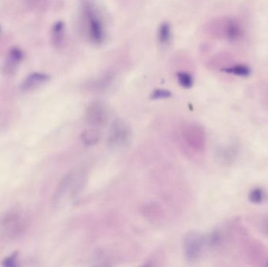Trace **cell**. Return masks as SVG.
<instances>
[{
	"label": "cell",
	"mask_w": 268,
	"mask_h": 267,
	"mask_svg": "<svg viewBox=\"0 0 268 267\" xmlns=\"http://www.w3.org/2000/svg\"><path fill=\"white\" fill-rule=\"evenodd\" d=\"M82 15L85 30L89 41L95 45L103 44L105 39V26L93 0H83L82 2Z\"/></svg>",
	"instance_id": "1"
},
{
	"label": "cell",
	"mask_w": 268,
	"mask_h": 267,
	"mask_svg": "<svg viewBox=\"0 0 268 267\" xmlns=\"http://www.w3.org/2000/svg\"><path fill=\"white\" fill-rule=\"evenodd\" d=\"M28 223V216L22 210L13 209L0 218V230L7 237H17L24 233Z\"/></svg>",
	"instance_id": "2"
},
{
	"label": "cell",
	"mask_w": 268,
	"mask_h": 267,
	"mask_svg": "<svg viewBox=\"0 0 268 267\" xmlns=\"http://www.w3.org/2000/svg\"><path fill=\"white\" fill-rule=\"evenodd\" d=\"M183 141L190 149L196 153L205 151L207 145L206 130L198 123H189L183 125L181 129Z\"/></svg>",
	"instance_id": "3"
},
{
	"label": "cell",
	"mask_w": 268,
	"mask_h": 267,
	"mask_svg": "<svg viewBox=\"0 0 268 267\" xmlns=\"http://www.w3.org/2000/svg\"><path fill=\"white\" fill-rule=\"evenodd\" d=\"M132 137V129L130 125L126 121L121 119H115L111 123L107 143L111 149H121L125 147Z\"/></svg>",
	"instance_id": "4"
},
{
	"label": "cell",
	"mask_w": 268,
	"mask_h": 267,
	"mask_svg": "<svg viewBox=\"0 0 268 267\" xmlns=\"http://www.w3.org/2000/svg\"><path fill=\"white\" fill-rule=\"evenodd\" d=\"M206 240L196 231H190L183 237V255L187 261H196L202 255Z\"/></svg>",
	"instance_id": "5"
},
{
	"label": "cell",
	"mask_w": 268,
	"mask_h": 267,
	"mask_svg": "<svg viewBox=\"0 0 268 267\" xmlns=\"http://www.w3.org/2000/svg\"><path fill=\"white\" fill-rule=\"evenodd\" d=\"M111 110L106 104L103 102L91 103L87 107L85 118L86 122L92 126H104L108 123L111 117Z\"/></svg>",
	"instance_id": "6"
},
{
	"label": "cell",
	"mask_w": 268,
	"mask_h": 267,
	"mask_svg": "<svg viewBox=\"0 0 268 267\" xmlns=\"http://www.w3.org/2000/svg\"><path fill=\"white\" fill-rule=\"evenodd\" d=\"M24 58V53L19 47L14 46L10 49L6 56V61L2 67L5 74H13L17 71L19 64Z\"/></svg>",
	"instance_id": "7"
},
{
	"label": "cell",
	"mask_w": 268,
	"mask_h": 267,
	"mask_svg": "<svg viewBox=\"0 0 268 267\" xmlns=\"http://www.w3.org/2000/svg\"><path fill=\"white\" fill-rule=\"evenodd\" d=\"M50 79L51 76L45 73H32L24 78L20 85V89L24 91L33 90L47 83Z\"/></svg>",
	"instance_id": "8"
},
{
	"label": "cell",
	"mask_w": 268,
	"mask_h": 267,
	"mask_svg": "<svg viewBox=\"0 0 268 267\" xmlns=\"http://www.w3.org/2000/svg\"><path fill=\"white\" fill-rule=\"evenodd\" d=\"M75 179V175L74 173H68L62 179H61V183L58 185V187L56 188V192H55L54 195V204L55 205H58L62 201L64 197L67 193L69 192V190L71 187L73 182Z\"/></svg>",
	"instance_id": "9"
},
{
	"label": "cell",
	"mask_w": 268,
	"mask_h": 267,
	"mask_svg": "<svg viewBox=\"0 0 268 267\" xmlns=\"http://www.w3.org/2000/svg\"><path fill=\"white\" fill-rule=\"evenodd\" d=\"M51 38L53 44L56 49H61L65 45V24L61 20L54 24L51 31Z\"/></svg>",
	"instance_id": "10"
},
{
	"label": "cell",
	"mask_w": 268,
	"mask_h": 267,
	"mask_svg": "<svg viewBox=\"0 0 268 267\" xmlns=\"http://www.w3.org/2000/svg\"><path fill=\"white\" fill-rule=\"evenodd\" d=\"M226 37L230 41H235L242 36V31L238 23L234 20H229L225 28Z\"/></svg>",
	"instance_id": "11"
},
{
	"label": "cell",
	"mask_w": 268,
	"mask_h": 267,
	"mask_svg": "<svg viewBox=\"0 0 268 267\" xmlns=\"http://www.w3.org/2000/svg\"><path fill=\"white\" fill-rule=\"evenodd\" d=\"M101 139V134L96 129H86L81 134V140L87 146H93L98 143Z\"/></svg>",
	"instance_id": "12"
},
{
	"label": "cell",
	"mask_w": 268,
	"mask_h": 267,
	"mask_svg": "<svg viewBox=\"0 0 268 267\" xmlns=\"http://www.w3.org/2000/svg\"><path fill=\"white\" fill-rule=\"evenodd\" d=\"M172 31L170 24L168 22H163L160 24L158 31V40L162 46L168 45L171 40Z\"/></svg>",
	"instance_id": "13"
},
{
	"label": "cell",
	"mask_w": 268,
	"mask_h": 267,
	"mask_svg": "<svg viewBox=\"0 0 268 267\" xmlns=\"http://www.w3.org/2000/svg\"><path fill=\"white\" fill-rule=\"evenodd\" d=\"M249 200L255 205H259L264 202L266 198V192L261 187H254L249 193Z\"/></svg>",
	"instance_id": "14"
},
{
	"label": "cell",
	"mask_w": 268,
	"mask_h": 267,
	"mask_svg": "<svg viewBox=\"0 0 268 267\" xmlns=\"http://www.w3.org/2000/svg\"><path fill=\"white\" fill-rule=\"evenodd\" d=\"M223 71L228 74H234L237 76L248 77L251 74V70L246 65H238L234 67H231L228 69H223Z\"/></svg>",
	"instance_id": "15"
},
{
	"label": "cell",
	"mask_w": 268,
	"mask_h": 267,
	"mask_svg": "<svg viewBox=\"0 0 268 267\" xmlns=\"http://www.w3.org/2000/svg\"><path fill=\"white\" fill-rule=\"evenodd\" d=\"M178 83L183 88H192L194 84L193 77L189 73L185 71H179L177 74Z\"/></svg>",
	"instance_id": "16"
},
{
	"label": "cell",
	"mask_w": 268,
	"mask_h": 267,
	"mask_svg": "<svg viewBox=\"0 0 268 267\" xmlns=\"http://www.w3.org/2000/svg\"><path fill=\"white\" fill-rule=\"evenodd\" d=\"M172 92L167 89H157L151 92V100H163V99H168L172 97Z\"/></svg>",
	"instance_id": "17"
},
{
	"label": "cell",
	"mask_w": 268,
	"mask_h": 267,
	"mask_svg": "<svg viewBox=\"0 0 268 267\" xmlns=\"http://www.w3.org/2000/svg\"><path fill=\"white\" fill-rule=\"evenodd\" d=\"M222 239H223V237H222L220 231H214V232H212V233L209 235L206 242H208V244H209L210 246H212V247H215V246H218V245L221 243Z\"/></svg>",
	"instance_id": "18"
},
{
	"label": "cell",
	"mask_w": 268,
	"mask_h": 267,
	"mask_svg": "<svg viewBox=\"0 0 268 267\" xmlns=\"http://www.w3.org/2000/svg\"><path fill=\"white\" fill-rule=\"evenodd\" d=\"M17 258H18V253H14L4 259V261L2 263V266L4 267H15L17 265Z\"/></svg>",
	"instance_id": "19"
},
{
	"label": "cell",
	"mask_w": 268,
	"mask_h": 267,
	"mask_svg": "<svg viewBox=\"0 0 268 267\" xmlns=\"http://www.w3.org/2000/svg\"><path fill=\"white\" fill-rule=\"evenodd\" d=\"M260 229L263 234L268 237V216L262 219V221L260 223Z\"/></svg>",
	"instance_id": "20"
},
{
	"label": "cell",
	"mask_w": 268,
	"mask_h": 267,
	"mask_svg": "<svg viewBox=\"0 0 268 267\" xmlns=\"http://www.w3.org/2000/svg\"><path fill=\"white\" fill-rule=\"evenodd\" d=\"M27 1L30 2H38V1H39V0H27Z\"/></svg>",
	"instance_id": "21"
},
{
	"label": "cell",
	"mask_w": 268,
	"mask_h": 267,
	"mask_svg": "<svg viewBox=\"0 0 268 267\" xmlns=\"http://www.w3.org/2000/svg\"><path fill=\"white\" fill-rule=\"evenodd\" d=\"M267 265H268V263H267Z\"/></svg>",
	"instance_id": "22"
}]
</instances>
